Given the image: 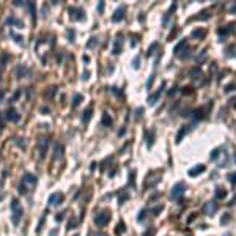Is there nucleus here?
Returning a JSON list of instances; mask_svg holds the SVG:
<instances>
[{
	"label": "nucleus",
	"mask_w": 236,
	"mask_h": 236,
	"mask_svg": "<svg viewBox=\"0 0 236 236\" xmlns=\"http://www.w3.org/2000/svg\"><path fill=\"white\" fill-rule=\"evenodd\" d=\"M38 183V178L32 173H25L22 176V183L19 184V194H27L29 192V187H35Z\"/></svg>",
	"instance_id": "nucleus-1"
},
{
	"label": "nucleus",
	"mask_w": 236,
	"mask_h": 236,
	"mask_svg": "<svg viewBox=\"0 0 236 236\" xmlns=\"http://www.w3.org/2000/svg\"><path fill=\"white\" fill-rule=\"evenodd\" d=\"M22 214H24V211H22L19 202L14 198L11 202V222H13V225H19V222L22 219Z\"/></svg>",
	"instance_id": "nucleus-2"
},
{
	"label": "nucleus",
	"mask_w": 236,
	"mask_h": 236,
	"mask_svg": "<svg viewBox=\"0 0 236 236\" xmlns=\"http://www.w3.org/2000/svg\"><path fill=\"white\" fill-rule=\"evenodd\" d=\"M184 191H186L184 183H176V184L172 187V192H170L172 200H178V198H181V197H183V194H184Z\"/></svg>",
	"instance_id": "nucleus-3"
},
{
	"label": "nucleus",
	"mask_w": 236,
	"mask_h": 236,
	"mask_svg": "<svg viewBox=\"0 0 236 236\" xmlns=\"http://www.w3.org/2000/svg\"><path fill=\"white\" fill-rule=\"evenodd\" d=\"M110 220V212L109 211H101L96 214V217H94V224H96L98 227H104L107 225V222Z\"/></svg>",
	"instance_id": "nucleus-4"
},
{
	"label": "nucleus",
	"mask_w": 236,
	"mask_h": 236,
	"mask_svg": "<svg viewBox=\"0 0 236 236\" xmlns=\"http://www.w3.org/2000/svg\"><path fill=\"white\" fill-rule=\"evenodd\" d=\"M5 120H7V121H11V123H17V121L20 120V115H19V112H17L16 109L10 107V109L5 112Z\"/></svg>",
	"instance_id": "nucleus-5"
},
{
	"label": "nucleus",
	"mask_w": 236,
	"mask_h": 236,
	"mask_svg": "<svg viewBox=\"0 0 236 236\" xmlns=\"http://www.w3.org/2000/svg\"><path fill=\"white\" fill-rule=\"evenodd\" d=\"M69 14H71V19H73V20H82V19H85L84 10H82V8H77V7L69 8Z\"/></svg>",
	"instance_id": "nucleus-6"
},
{
	"label": "nucleus",
	"mask_w": 236,
	"mask_h": 236,
	"mask_svg": "<svg viewBox=\"0 0 236 236\" xmlns=\"http://www.w3.org/2000/svg\"><path fill=\"white\" fill-rule=\"evenodd\" d=\"M203 212L206 216H212V214H216L217 212V203H214V202H208V203H205V206H203Z\"/></svg>",
	"instance_id": "nucleus-7"
},
{
	"label": "nucleus",
	"mask_w": 236,
	"mask_h": 236,
	"mask_svg": "<svg viewBox=\"0 0 236 236\" xmlns=\"http://www.w3.org/2000/svg\"><path fill=\"white\" fill-rule=\"evenodd\" d=\"M14 74H16L17 79L27 77V76H30V69H29L27 66H24V65H19V66L16 68V71H14Z\"/></svg>",
	"instance_id": "nucleus-8"
},
{
	"label": "nucleus",
	"mask_w": 236,
	"mask_h": 236,
	"mask_svg": "<svg viewBox=\"0 0 236 236\" xmlns=\"http://www.w3.org/2000/svg\"><path fill=\"white\" fill-rule=\"evenodd\" d=\"M7 25H10V27H17V29H24V22L22 20H19V19H16L14 17V14H10L8 17H7Z\"/></svg>",
	"instance_id": "nucleus-9"
},
{
	"label": "nucleus",
	"mask_w": 236,
	"mask_h": 236,
	"mask_svg": "<svg viewBox=\"0 0 236 236\" xmlns=\"http://www.w3.org/2000/svg\"><path fill=\"white\" fill-rule=\"evenodd\" d=\"M63 194H60V192H55V194H52L51 197H49V200H47V202H49V205L51 206H58L61 202H63Z\"/></svg>",
	"instance_id": "nucleus-10"
},
{
	"label": "nucleus",
	"mask_w": 236,
	"mask_h": 236,
	"mask_svg": "<svg viewBox=\"0 0 236 236\" xmlns=\"http://www.w3.org/2000/svg\"><path fill=\"white\" fill-rule=\"evenodd\" d=\"M123 17H125V8H123V7H118V8L115 10L113 16H112V20H113V22H120Z\"/></svg>",
	"instance_id": "nucleus-11"
},
{
	"label": "nucleus",
	"mask_w": 236,
	"mask_h": 236,
	"mask_svg": "<svg viewBox=\"0 0 236 236\" xmlns=\"http://www.w3.org/2000/svg\"><path fill=\"white\" fill-rule=\"evenodd\" d=\"M206 170V167L203 164H198V165H195V167H192L191 170H189V176H197V175H200V173H203Z\"/></svg>",
	"instance_id": "nucleus-12"
},
{
	"label": "nucleus",
	"mask_w": 236,
	"mask_h": 236,
	"mask_svg": "<svg viewBox=\"0 0 236 236\" xmlns=\"http://www.w3.org/2000/svg\"><path fill=\"white\" fill-rule=\"evenodd\" d=\"M164 88V87H162ZM162 88L161 90H157L156 93H153V94H150V96H148V104L150 106H154L156 102H157V99L161 98V94H162Z\"/></svg>",
	"instance_id": "nucleus-13"
},
{
	"label": "nucleus",
	"mask_w": 236,
	"mask_h": 236,
	"mask_svg": "<svg viewBox=\"0 0 236 236\" xmlns=\"http://www.w3.org/2000/svg\"><path fill=\"white\" fill-rule=\"evenodd\" d=\"M47 145H49V140H47V138H41V140H39V157H41V159H43L44 154H46Z\"/></svg>",
	"instance_id": "nucleus-14"
},
{
	"label": "nucleus",
	"mask_w": 236,
	"mask_h": 236,
	"mask_svg": "<svg viewBox=\"0 0 236 236\" xmlns=\"http://www.w3.org/2000/svg\"><path fill=\"white\" fill-rule=\"evenodd\" d=\"M63 156V145L55 143L54 145V159H60Z\"/></svg>",
	"instance_id": "nucleus-15"
},
{
	"label": "nucleus",
	"mask_w": 236,
	"mask_h": 236,
	"mask_svg": "<svg viewBox=\"0 0 236 236\" xmlns=\"http://www.w3.org/2000/svg\"><path fill=\"white\" fill-rule=\"evenodd\" d=\"M120 52H121V39H120V38H116V39H115V43H113L112 54H113V55H118Z\"/></svg>",
	"instance_id": "nucleus-16"
},
{
	"label": "nucleus",
	"mask_w": 236,
	"mask_h": 236,
	"mask_svg": "<svg viewBox=\"0 0 236 236\" xmlns=\"http://www.w3.org/2000/svg\"><path fill=\"white\" fill-rule=\"evenodd\" d=\"M191 129H192V126H183V128L179 129L178 135H176V143H179V142H181V138H183V135H184V134H187Z\"/></svg>",
	"instance_id": "nucleus-17"
},
{
	"label": "nucleus",
	"mask_w": 236,
	"mask_h": 236,
	"mask_svg": "<svg viewBox=\"0 0 236 236\" xmlns=\"http://www.w3.org/2000/svg\"><path fill=\"white\" fill-rule=\"evenodd\" d=\"M27 10L30 11V16H32V19L33 20H36V8H35V3L33 2H27Z\"/></svg>",
	"instance_id": "nucleus-18"
},
{
	"label": "nucleus",
	"mask_w": 236,
	"mask_h": 236,
	"mask_svg": "<svg viewBox=\"0 0 236 236\" xmlns=\"http://www.w3.org/2000/svg\"><path fill=\"white\" fill-rule=\"evenodd\" d=\"M233 24H230V25H227V29H219V36H227V35H230L231 32H233Z\"/></svg>",
	"instance_id": "nucleus-19"
},
{
	"label": "nucleus",
	"mask_w": 236,
	"mask_h": 236,
	"mask_svg": "<svg viewBox=\"0 0 236 236\" xmlns=\"http://www.w3.org/2000/svg\"><path fill=\"white\" fill-rule=\"evenodd\" d=\"M227 197V191L224 187H216V198L217 200H224Z\"/></svg>",
	"instance_id": "nucleus-20"
},
{
	"label": "nucleus",
	"mask_w": 236,
	"mask_h": 236,
	"mask_svg": "<svg viewBox=\"0 0 236 236\" xmlns=\"http://www.w3.org/2000/svg\"><path fill=\"white\" fill-rule=\"evenodd\" d=\"M91 113H93V107L90 106V107H88V109L84 112V116H82V121H84V123H88V121H90V118H91Z\"/></svg>",
	"instance_id": "nucleus-21"
},
{
	"label": "nucleus",
	"mask_w": 236,
	"mask_h": 236,
	"mask_svg": "<svg viewBox=\"0 0 236 236\" xmlns=\"http://www.w3.org/2000/svg\"><path fill=\"white\" fill-rule=\"evenodd\" d=\"M186 39H183L181 43H178L176 46H175V49H173V52H175V55H181V49H183V47H186Z\"/></svg>",
	"instance_id": "nucleus-22"
},
{
	"label": "nucleus",
	"mask_w": 236,
	"mask_h": 236,
	"mask_svg": "<svg viewBox=\"0 0 236 236\" xmlns=\"http://www.w3.org/2000/svg\"><path fill=\"white\" fill-rule=\"evenodd\" d=\"M153 143H154V131H150V132L147 134V147L151 148Z\"/></svg>",
	"instance_id": "nucleus-23"
},
{
	"label": "nucleus",
	"mask_w": 236,
	"mask_h": 236,
	"mask_svg": "<svg viewBox=\"0 0 236 236\" xmlns=\"http://www.w3.org/2000/svg\"><path fill=\"white\" fill-rule=\"evenodd\" d=\"M205 35H206V30H203V29H197V30L192 32V36H194V38H198V39L205 38Z\"/></svg>",
	"instance_id": "nucleus-24"
},
{
	"label": "nucleus",
	"mask_w": 236,
	"mask_h": 236,
	"mask_svg": "<svg viewBox=\"0 0 236 236\" xmlns=\"http://www.w3.org/2000/svg\"><path fill=\"white\" fill-rule=\"evenodd\" d=\"M101 123L104 125V126H112V118H110V115H107V113H104L102 115V120H101Z\"/></svg>",
	"instance_id": "nucleus-25"
},
{
	"label": "nucleus",
	"mask_w": 236,
	"mask_h": 236,
	"mask_svg": "<svg viewBox=\"0 0 236 236\" xmlns=\"http://www.w3.org/2000/svg\"><path fill=\"white\" fill-rule=\"evenodd\" d=\"M194 118H195V120H202V118H205V109L194 110Z\"/></svg>",
	"instance_id": "nucleus-26"
},
{
	"label": "nucleus",
	"mask_w": 236,
	"mask_h": 236,
	"mask_svg": "<svg viewBox=\"0 0 236 236\" xmlns=\"http://www.w3.org/2000/svg\"><path fill=\"white\" fill-rule=\"evenodd\" d=\"M219 154H220V148L212 150V151H211V154H209V159H211V161H216V159L219 157Z\"/></svg>",
	"instance_id": "nucleus-27"
},
{
	"label": "nucleus",
	"mask_w": 236,
	"mask_h": 236,
	"mask_svg": "<svg viewBox=\"0 0 236 236\" xmlns=\"http://www.w3.org/2000/svg\"><path fill=\"white\" fill-rule=\"evenodd\" d=\"M142 116H143V107H137V110H135V121H140Z\"/></svg>",
	"instance_id": "nucleus-28"
},
{
	"label": "nucleus",
	"mask_w": 236,
	"mask_h": 236,
	"mask_svg": "<svg viewBox=\"0 0 236 236\" xmlns=\"http://www.w3.org/2000/svg\"><path fill=\"white\" fill-rule=\"evenodd\" d=\"M191 76H192V79H200L202 77V71L198 68H195V69L191 71Z\"/></svg>",
	"instance_id": "nucleus-29"
},
{
	"label": "nucleus",
	"mask_w": 236,
	"mask_h": 236,
	"mask_svg": "<svg viewBox=\"0 0 236 236\" xmlns=\"http://www.w3.org/2000/svg\"><path fill=\"white\" fill-rule=\"evenodd\" d=\"M175 10H176V3H173V5L170 7V10H169L167 13H165V16H164V24H165V22H167V19H169V16H170V14H172V13H173Z\"/></svg>",
	"instance_id": "nucleus-30"
},
{
	"label": "nucleus",
	"mask_w": 236,
	"mask_h": 236,
	"mask_svg": "<svg viewBox=\"0 0 236 236\" xmlns=\"http://www.w3.org/2000/svg\"><path fill=\"white\" fill-rule=\"evenodd\" d=\"M157 46H159V44H157V43H153V44H151V46H150V49H148V51H147V55H148V57H151V55H153V54H154V51H156V49H157Z\"/></svg>",
	"instance_id": "nucleus-31"
},
{
	"label": "nucleus",
	"mask_w": 236,
	"mask_h": 236,
	"mask_svg": "<svg viewBox=\"0 0 236 236\" xmlns=\"http://www.w3.org/2000/svg\"><path fill=\"white\" fill-rule=\"evenodd\" d=\"M80 101H82V94H74V99H73V107H77L79 104H80Z\"/></svg>",
	"instance_id": "nucleus-32"
},
{
	"label": "nucleus",
	"mask_w": 236,
	"mask_h": 236,
	"mask_svg": "<svg viewBox=\"0 0 236 236\" xmlns=\"http://www.w3.org/2000/svg\"><path fill=\"white\" fill-rule=\"evenodd\" d=\"M10 35L14 38V41H16L17 44H22V43H24V38H22L20 35H17V33H14V32H10Z\"/></svg>",
	"instance_id": "nucleus-33"
},
{
	"label": "nucleus",
	"mask_w": 236,
	"mask_h": 236,
	"mask_svg": "<svg viewBox=\"0 0 236 236\" xmlns=\"http://www.w3.org/2000/svg\"><path fill=\"white\" fill-rule=\"evenodd\" d=\"M208 17H209V11H208V10L202 11L200 16H197V19H200V20H205V19H208Z\"/></svg>",
	"instance_id": "nucleus-34"
},
{
	"label": "nucleus",
	"mask_w": 236,
	"mask_h": 236,
	"mask_svg": "<svg viewBox=\"0 0 236 236\" xmlns=\"http://www.w3.org/2000/svg\"><path fill=\"white\" fill-rule=\"evenodd\" d=\"M228 181H230L233 186L236 184V172H233V173H230V175H228Z\"/></svg>",
	"instance_id": "nucleus-35"
},
{
	"label": "nucleus",
	"mask_w": 236,
	"mask_h": 236,
	"mask_svg": "<svg viewBox=\"0 0 236 236\" xmlns=\"http://www.w3.org/2000/svg\"><path fill=\"white\" fill-rule=\"evenodd\" d=\"M16 143L19 148H25V142H24V138H16Z\"/></svg>",
	"instance_id": "nucleus-36"
},
{
	"label": "nucleus",
	"mask_w": 236,
	"mask_h": 236,
	"mask_svg": "<svg viewBox=\"0 0 236 236\" xmlns=\"http://www.w3.org/2000/svg\"><path fill=\"white\" fill-rule=\"evenodd\" d=\"M153 82H154V76H150V80L147 82V88H148V90H151V87H153Z\"/></svg>",
	"instance_id": "nucleus-37"
},
{
	"label": "nucleus",
	"mask_w": 236,
	"mask_h": 236,
	"mask_svg": "<svg viewBox=\"0 0 236 236\" xmlns=\"http://www.w3.org/2000/svg\"><path fill=\"white\" fill-rule=\"evenodd\" d=\"M96 41H98L96 38H90V41L87 43V47H93L94 44H96Z\"/></svg>",
	"instance_id": "nucleus-38"
},
{
	"label": "nucleus",
	"mask_w": 236,
	"mask_h": 236,
	"mask_svg": "<svg viewBox=\"0 0 236 236\" xmlns=\"http://www.w3.org/2000/svg\"><path fill=\"white\" fill-rule=\"evenodd\" d=\"M220 222H222V224H228V222H230V214H225V216L220 219Z\"/></svg>",
	"instance_id": "nucleus-39"
},
{
	"label": "nucleus",
	"mask_w": 236,
	"mask_h": 236,
	"mask_svg": "<svg viewBox=\"0 0 236 236\" xmlns=\"http://www.w3.org/2000/svg\"><path fill=\"white\" fill-rule=\"evenodd\" d=\"M134 68H135V69L140 68V57H137V58L134 60Z\"/></svg>",
	"instance_id": "nucleus-40"
},
{
	"label": "nucleus",
	"mask_w": 236,
	"mask_h": 236,
	"mask_svg": "<svg viewBox=\"0 0 236 236\" xmlns=\"http://www.w3.org/2000/svg\"><path fill=\"white\" fill-rule=\"evenodd\" d=\"M74 36H76V35H74V32H71V30L68 32V38H69V41H71V43L74 41Z\"/></svg>",
	"instance_id": "nucleus-41"
},
{
	"label": "nucleus",
	"mask_w": 236,
	"mask_h": 236,
	"mask_svg": "<svg viewBox=\"0 0 236 236\" xmlns=\"http://www.w3.org/2000/svg\"><path fill=\"white\" fill-rule=\"evenodd\" d=\"M121 230L125 231V224H118V230H116V234H120Z\"/></svg>",
	"instance_id": "nucleus-42"
},
{
	"label": "nucleus",
	"mask_w": 236,
	"mask_h": 236,
	"mask_svg": "<svg viewBox=\"0 0 236 236\" xmlns=\"http://www.w3.org/2000/svg\"><path fill=\"white\" fill-rule=\"evenodd\" d=\"M110 90H112V93H115V94H116V96H121V93H120V91H118V88H115V87H112Z\"/></svg>",
	"instance_id": "nucleus-43"
},
{
	"label": "nucleus",
	"mask_w": 236,
	"mask_h": 236,
	"mask_svg": "<svg viewBox=\"0 0 236 236\" xmlns=\"http://www.w3.org/2000/svg\"><path fill=\"white\" fill-rule=\"evenodd\" d=\"M98 11H99V13H102V11H104V2H99V5H98Z\"/></svg>",
	"instance_id": "nucleus-44"
},
{
	"label": "nucleus",
	"mask_w": 236,
	"mask_h": 236,
	"mask_svg": "<svg viewBox=\"0 0 236 236\" xmlns=\"http://www.w3.org/2000/svg\"><path fill=\"white\" fill-rule=\"evenodd\" d=\"M234 87H236L234 84H230V85L227 87V90H225V91H233V88H234Z\"/></svg>",
	"instance_id": "nucleus-45"
},
{
	"label": "nucleus",
	"mask_w": 236,
	"mask_h": 236,
	"mask_svg": "<svg viewBox=\"0 0 236 236\" xmlns=\"http://www.w3.org/2000/svg\"><path fill=\"white\" fill-rule=\"evenodd\" d=\"M41 112H43V113H49L51 109H49V107H41Z\"/></svg>",
	"instance_id": "nucleus-46"
},
{
	"label": "nucleus",
	"mask_w": 236,
	"mask_h": 236,
	"mask_svg": "<svg viewBox=\"0 0 236 236\" xmlns=\"http://www.w3.org/2000/svg\"><path fill=\"white\" fill-rule=\"evenodd\" d=\"M88 76H90V73H88V71H87V73H84V76H82V79H84V80H88Z\"/></svg>",
	"instance_id": "nucleus-47"
},
{
	"label": "nucleus",
	"mask_w": 236,
	"mask_h": 236,
	"mask_svg": "<svg viewBox=\"0 0 236 236\" xmlns=\"http://www.w3.org/2000/svg\"><path fill=\"white\" fill-rule=\"evenodd\" d=\"M74 225H76V222H74V220H71V222L68 224V230H71V227H74Z\"/></svg>",
	"instance_id": "nucleus-48"
},
{
	"label": "nucleus",
	"mask_w": 236,
	"mask_h": 236,
	"mask_svg": "<svg viewBox=\"0 0 236 236\" xmlns=\"http://www.w3.org/2000/svg\"><path fill=\"white\" fill-rule=\"evenodd\" d=\"M61 219H63V214H57V217H55V220H58V222H60Z\"/></svg>",
	"instance_id": "nucleus-49"
},
{
	"label": "nucleus",
	"mask_w": 236,
	"mask_h": 236,
	"mask_svg": "<svg viewBox=\"0 0 236 236\" xmlns=\"http://www.w3.org/2000/svg\"><path fill=\"white\" fill-rule=\"evenodd\" d=\"M125 132H126V129H125V128H123V129H120V131H118V135H123V134H125Z\"/></svg>",
	"instance_id": "nucleus-50"
},
{
	"label": "nucleus",
	"mask_w": 236,
	"mask_h": 236,
	"mask_svg": "<svg viewBox=\"0 0 236 236\" xmlns=\"http://www.w3.org/2000/svg\"><path fill=\"white\" fill-rule=\"evenodd\" d=\"M84 61H90V57H88V55H84Z\"/></svg>",
	"instance_id": "nucleus-51"
},
{
	"label": "nucleus",
	"mask_w": 236,
	"mask_h": 236,
	"mask_svg": "<svg viewBox=\"0 0 236 236\" xmlns=\"http://www.w3.org/2000/svg\"><path fill=\"white\" fill-rule=\"evenodd\" d=\"M230 11H231V13H236V5H233V7H231V10H230Z\"/></svg>",
	"instance_id": "nucleus-52"
},
{
	"label": "nucleus",
	"mask_w": 236,
	"mask_h": 236,
	"mask_svg": "<svg viewBox=\"0 0 236 236\" xmlns=\"http://www.w3.org/2000/svg\"><path fill=\"white\" fill-rule=\"evenodd\" d=\"M2 98H3V91H0V101H2Z\"/></svg>",
	"instance_id": "nucleus-53"
},
{
	"label": "nucleus",
	"mask_w": 236,
	"mask_h": 236,
	"mask_svg": "<svg viewBox=\"0 0 236 236\" xmlns=\"http://www.w3.org/2000/svg\"><path fill=\"white\" fill-rule=\"evenodd\" d=\"M224 236H231V234H230V233H225V234H224Z\"/></svg>",
	"instance_id": "nucleus-54"
}]
</instances>
